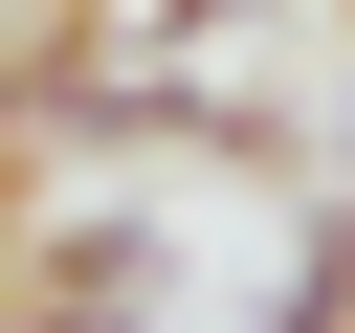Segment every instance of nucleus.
Instances as JSON below:
<instances>
[{
    "label": "nucleus",
    "mask_w": 355,
    "mask_h": 333,
    "mask_svg": "<svg viewBox=\"0 0 355 333\" xmlns=\"http://www.w3.org/2000/svg\"><path fill=\"white\" fill-rule=\"evenodd\" d=\"M155 289H178V244H155V222H22L0 333H155Z\"/></svg>",
    "instance_id": "obj_1"
},
{
    "label": "nucleus",
    "mask_w": 355,
    "mask_h": 333,
    "mask_svg": "<svg viewBox=\"0 0 355 333\" xmlns=\"http://www.w3.org/2000/svg\"><path fill=\"white\" fill-rule=\"evenodd\" d=\"M44 133H67V67H0V222H22V178H44Z\"/></svg>",
    "instance_id": "obj_2"
}]
</instances>
